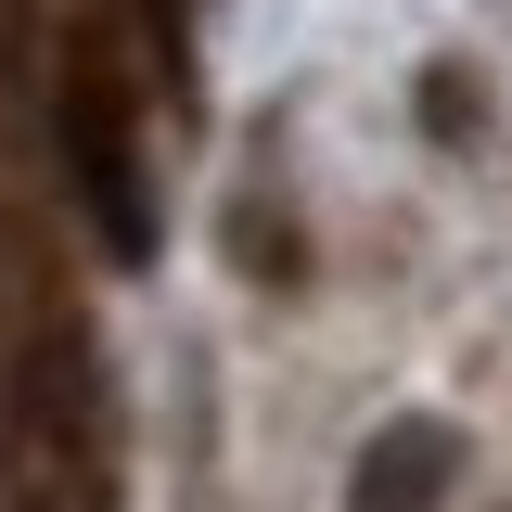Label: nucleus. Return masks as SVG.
I'll use <instances>...</instances> for the list:
<instances>
[{
	"label": "nucleus",
	"mask_w": 512,
	"mask_h": 512,
	"mask_svg": "<svg viewBox=\"0 0 512 512\" xmlns=\"http://www.w3.org/2000/svg\"><path fill=\"white\" fill-rule=\"evenodd\" d=\"M448 487H461V436H448L436 410H397V423L359 448L346 512H448Z\"/></svg>",
	"instance_id": "obj_2"
},
{
	"label": "nucleus",
	"mask_w": 512,
	"mask_h": 512,
	"mask_svg": "<svg viewBox=\"0 0 512 512\" xmlns=\"http://www.w3.org/2000/svg\"><path fill=\"white\" fill-rule=\"evenodd\" d=\"M52 128H64V167H77V192H90V231L116 256H141L154 244V218H141V141H128V90H116V64L90 52H64V77H52Z\"/></svg>",
	"instance_id": "obj_1"
}]
</instances>
